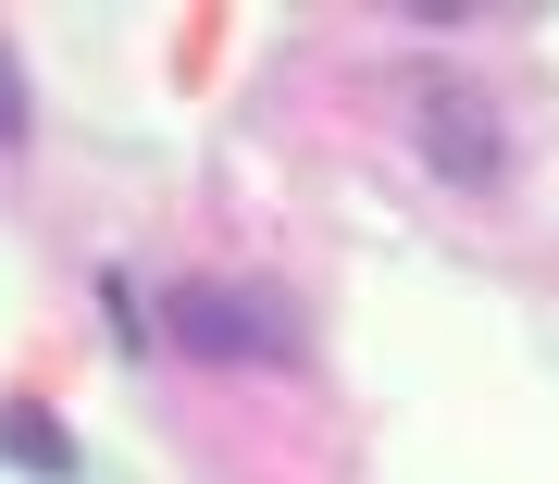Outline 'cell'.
Segmentation results:
<instances>
[{"instance_id": "4", "label": "cell", "mask_w": 559, "mask_h": 484, "mask_svg": "<svg viewBox=\"0 0 559 484\" xmlns=\"http://www.w3.org/2000/svg\"><path fill=\"white\" fill-rule=\"evenodd\" d=\"M0 149H25V75H13V50H0Z\"/></svg>"}, {"instance_id": "3", "label": "cell", "mask_w": 559, "mask_h": 484, "mask_svg": "<svg viewBox=\"0 0 559 484\" xmlns=\"http://www.w3.org/2000/svg\"><path fill=\"white\" fill-rule=\"evenodd\" d=\"M0 460H13L25 484H75L87 472L75 435H62V410H38V398H0Z\"/></svg>"}, {"instance_id": "2", "label": "cell", "mask_w": 559, "mask_h": 484, "mask_svg": "<svg viewBox=\"0 0 559 484\" xmlns=\"http://www.w3.org/2000/svg\"><path fill=\"white\" fill-rule=\"evenodd\" d=\"M162 348L175 361H212V373H299L311 361L274 286H200V274L162 299Z\"/></svg>"}, {"instance_id": "1", "label": "cell", "mask_w": 559, "mask_h": 484, "mask_svg": "<svg viewBox=\"0 0 559 484\" xmlns=\"http://www.w3.org/2000/svg\"><path fill=\"white\" fill-rule=\"evenodd\" d=\"M399 124H411V161L436 186H498L510 174V124L460 62H399Z\"/></svg>"}]
</instances>
